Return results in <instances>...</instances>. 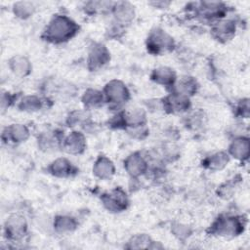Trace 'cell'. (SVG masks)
<instances>
[{
    "mask_svg": "<svg viewBox=\"0 0 250 250\" xmlns=\"http://www.w3.org/2000/svg\"><path fill=\"white\" fill-rule=\"evenodd\" d=\"M78 30L77 24L68 17L55 16L47 25L45 35L47 40L54 43L67 41L75 35Z\"/></svg>",
    "mask_w": 250,
    "mask_h": 250,
    "instance_id": "cell-1",
    "label": "cell"
},
{
    "mask_svg": "<svg viewBox=\"0 0 250 250\" xmlns=\"http://www.w3.org/2000/svg\"><path fill=\"white\" fill-rule=\"evenodd\" d=\"M174 47V41L171 36H169L162 29L156 28L151 31L147 37V48L150 52L155 54L166 53L172 50Z\"/></svg>",
    "mask_w": 250,
    "mask_h": 250,
    "instance_id": "cell-2",
    "label": "cell"
},
{
    "mask_svg": "<svg viewBox=\"0 0 250 250\" xmlns=\"http://www.w3.org/2000/svg\"><path fill=\"white\" fill-rule=\"evenodd\" d=\"M4 230L7 238L15 240L20 239L24 235L26 231V222L21 215H11L5 222Z\"/></svg>",
    "mask_w": 250,
    "mask_h": 250,
    "instance_id": "cell-3",
    "label": "cell"
},
{
    "mask_svg": "<svg viewBox=\"0 0 250 250\" xmlns=\"http://www.w3.org/2000/svg\"><path fill=\"white\" fill-rule=\"evenodd\" d=\"M104 92L108 102L115 104H121L123 103H126L129 97V92L126 86L122 82L117 80L110 81L105 86Z\"/></svg>",
    "mask_w": 250,
    "mask_h": 250,
    "instance_id": "cell-4",
    "label": "cell"
},
{
    "mask_svg": "<svg viewBox=\"0 0 250 250\" xmlns=\"http://www.w3.org/2000/svg\"><path fill=\"white\" fill-rule=\"evenodd\" d=\"M241 227V224L238 222L237 219L235 218H223L219 219L214 227L213 229L215 232L219 233L220 235H235L239 231V228Z\"/></svg>",
    "mask_w": 250,
    "mask_h": 250,
    "instance_id": "cell-5",
    "label": "cell"
},
{
    "mask_svg": "<svg viewBox=\"0 0 250 250\" xmlns=\"http://www.w3.org/2000/svg\"><path fill=\"white\" fill-rule=\"evenodd\" d=\"M103 202L109 211L119 212L126 207L127 198L124 192H122L120 189H115L111 193L104 194Z\"/></svg>",
    "mask_w": 250,
    "mask_h": 250,
    "instance_id": "cell-6",
    "label": "cell"
},
{
    "mask_svg": "<svg viewBox=\"0 0 250 250\" xmlns=\"http://www.w3.org/2000/svg\"><path fill=\"white\" fill-rule=\"evenodd\" d=\"M109 59V53L104 45L98 44L95 45L90 53L88 58V64L91 69H97L103 66Z\"/></svg>",
    "mask_w": 250,
    "mask_h": 250,
    "instance_id": "cell-7",
    "label": "cell"
},
{
    "mask_svg": "<svg viewBox=\"0 0 250 250\" xmlns=\"http://www.w3.org/2000/svg\"><path fill=\"white\" fill-rule=\"evenodd\" d=\"M29 132L27 128L22 124H12L3 131L2 138L7 142L21 143L24 142L28 138Z\"/></svg>",
    "mask_w": 250,
    "mask_h": 250,
    "instance_id": "cell-8",
    "label": "cell"
},
{
    "mask_svg": "<svg viewBox=\"0 0 250 250\" xmlns=\"http://www.w3.org/2000/svg\"><path fill=\"white\" fill-rule=\"evenodd\" d=\"M85 139L84 136L79 132H72L64 140L63 146L68 153L77 154L84 150L85 148Z\"/></svg>",
    "mask_w": 250,
    "mask_h": 250,
    "instance_id": "cell-9",
    "label": "cell"
},
{
    "mask_svg": "<svg viewBox=\"0 0 250 250\" xmlns=\"http://www.w3.org/2000/svg\"><path fill=\"white\" fill-rule=\"evenodd\" d=\"M114 16L116 21L119 23H128L130 22L135 15L134 7L127 2H119L113 6Z\"/></svg>",
    "mask_w": 250,
    "mask_h": 250,
    "instance_id": "cell-10",
    "label": "cell"
},
{
    "mask_svg": "<svg viewBox=\"0 0 250 250\" xmlns=\"http://www.w3.org/2000/svg\"><path fill=\"white\" fill-rule=\"evenodd\" d=\"M125 167L130 175L139 176L146 171V163L141 155H139L138 153H134L126 159Z\"/></svg>",
    "mask_w": 250,
    "mask_h": 250,
    "instance_id": "cell-11",
    "label": "cell"
},
{
    "mask_svg": "<svg viewBox=\"0 0 250 250\" xmlns=\"http://www.w3.org/2000/svg\"><path fill=\"white\" fill-rule=\"evenodd\" d=\"M189 101L188 97L180 95V94H173L166 100V107L171 109L173 112H182L188 108Z\"/></svg>",
    "mask_w": 250,
    "mask_h": 250,
    "instance_id": "cell-12",
    "label": "cell"
},
{
    "mask_svg": "<svg viewBox=\"0 0 250 250\" xmlns=\"http://www.w3.org/2000/svg\"><path fill=\"white\" fill-rule=\"evenodd\" d=\"M93 172L101 179H107L114 173V166L107 158L101 157L96 161L95 166L93 167Z\"/></svg>",
    "mask_w": 250,
    "mask_h": 250,
    "instance_id": "cell-13",
    "label": "cell"
},
{
    "mask_svg": "<svg viewBox=\"0 0 250 250\" xmlns=\"http://www.w3.org/2000/svg\"><path fill=\"white\" fill-rule=\"evenodd\" d=\"M11 70L19 76H24L30 71V64L26 58L21 56H16L10 60L9 62Z\"/></svg>",
    "mask_w": 250,
    "mask_h": 250,
    "instance_id": "cell-14",
    "label": "cell"
},
{
    "mask_svg": "<svg viewBox=\"0 0 250 250\" xmlns=\"http://www.w3.org/2000/svg\"><path fill=\"white\" fill-rule=\"evenodd\" d=\"M151 77L155 82L162 85H173L176 78L174 71L171 68L164 66L154 69Z\"/></svg>",
    "mask_w": 250,
    "mask_h": 250,
    "instance_id": "cell-15",
    "label": "cell"
},
{
    "mask_svg": "<svg viewBox=\"0 0 250 250\" xmlns=\"http://www.w3.org/2000/svg\"><path fill=\"white\" fill-rule=\"evenodd\" d=\"M50 171L57 177H67L71 173V163L65 158H59L51 164Z\"/></svg>",
    "mask_w": 250,
    "mask_h": 250,
    "instance_id": "cell-16",
    "label": "cell"
},
{
    "mask_svg": "<svg viewBox=\"0 0 250 250\" xmlns=\"http://www.w3.org/2000/svg\"><path fill=\"white\" fill-rule=\"evenodd\" d=\"M234 26L230 21H220L218 22L214 28L213 32L218 40H228L233 33Z\"/></svg>",
    "mask_w": 250,
    "mask_h": 250,
    "instance_id": "cell-17",
    "label": "cell"
},
{
    "mask_svg": "<svg viewBox=\"0 0 250 250\" xmlns=\"http://www.w3.org/2000/svg\"><path fill=\"white\" fill-rule=\"evenodd\" d=\"M176 94H180L188 97V95H192V93L196 90V83L194 80L190 78H186L181 80L176 86Z\"/></svg>",
    "mask_w": 250,
    "mask_h": 250,
    "instance_id": "cell-18",
    "label": "cell"
},
{
    "mask_svg": "<svg viewBox=\"0 0 250 250\" xmlns=\"http://www.w3.org/2000/svg\"><path fill=\"white\" fill-rule=\"evenodd\" d=\"M228 155L224 152H218L206 159V166L212 170L223 168L228 163Z\"/></svg>",
    "mask_w": 250,
    "mask_h": 250,
    "instance_id": "cell-19",
    "label": "cell"
},
{
    "mask_svg": "<svg viewBox=\"0 0 250 250\" xmlns=\"http://www.w3.org/2000/svg\"><path fill=\"white\" fill-rule=\"evenodd\" d=\"M14 14L21 19H25L32 15L34 11L33 4L30 2H17L15 3L14 7Z\"/></svg>",
    "mask_w": 250,
    "mask_h": 250,
    "instance_id": "cell-20",
    "label": "cell"
},
{
    "mask_svg": "<svg viewBox=\"0 0 250 250\" xmlns=\"http://www.w3.org/2000/svg\"><path fill=\"white\" fill-rule=\"evenodd\" d=\"M19 106L24 111H35L41 107V101L35 96H26L21 100Z\"/></svg>",
    "mask_w": 250,
    "mask_h": 250,
    "instance_id": "cell-21",
    "label": "cell"
},
{
    "mask_svg": "<svg viewBox=\"0 0 250 250\" xmlns=\"http://www.w3.org/2000/svg\"><path fill=\"white\" fill-rule=\"evenodd\" d=\"M82 100L87 106H97L103 102L104 98L101 92L90 89L87 92H85Z\"/></svg>",
    "mask_w": 250,
    "mask_h": 250,
    "instance_id": "cell-22",
    "label": "cell"
},
{
    "mask_svg": "<svg viewBox=\"0 0 250 250\" xmlns=\"http://www.w3.org/2000/svg\"><path fill=\"white\" fill-rule=\"evenodd\" d=\"M230 152L233 156L237 158H242L246 157L247 152H248V142L247 140H242L238 139L230 146Z\"/></svg>",
    "mask_w": 250,
    "mask_h": 250,
    "instance_id": "cell-23",
    "label": "cell"
},
{
    "mask_svg": "<svg viewBox=\"0 0 250 250\" xmlns=\"http://www.w3.org/2000/svg\"><path fill=\"white\" fill-rule=\"evenodd\" d=\"M75 226H76L75 221L72 218L66 217V216L58 217L55 222V227L60 231L72 230L75 228Z\"/></svg>",
    "mask_w": 250,
    "mask_h": 250,
    "instance_id": "cell-24",
    "label": "cell"
},
{
    "mask_svg": "<svg viewBox=\"0 0 250 250\" xmlns=\"http://www.w3.org/2000/svg\"><path fill=\"white\" fill-rule=\"evenodd\" d=\"M39 146L42 149L45 150H52L55 147H57L58 146V141L56 136L52 135V134H44L40 137L39 141Z\"/></svg>",
    "mask_w": 250,
    "mask_h": 250,
    "instance_id": "cell-25",
    "label": "cell"
}]
</instances>
